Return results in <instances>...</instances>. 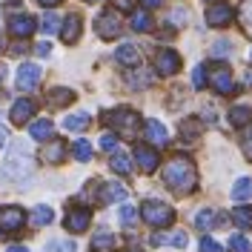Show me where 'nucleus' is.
Listing matches in <instances>:
<instances>
[{
	"label": "nucleus",
	"instance_id": "9b49d317",
	"mask_svg": "<svg viewBox=\"0 0 252 252\" xmlns=\"http://www.w3.org/2000/svg\"><path fill=\"white\" fill-rule=\"evenodd\" d=\"M32 115H34V100H29V97L15 100V106H12V112H9V118H12V124H15V126L29 124Z\"/></svg>",
	"mask_w": 252,
	"mask_h": 252
},
{
	"label": "nucleus",
	"instance_id": "cd10ccee",
	"mask_svg": "<svg viewBox=\"0 0 252 252\" xmlns=\"http://www.w3.org/2000/svg\"><path fill=\"white\" fill-rule=\"evenodd\" d=\"M250 118H252L250 106H241V103H238V106L229 109V121H232L235 126H247V124H250Z\"/></svg>",
	"mask_w": 252,
	"mask_h": 252
},
{
	"label": "nucleus",
	"instance_id": "473e14b6",
	"mask_svg": "<svg viewBox=\"0 0 252 252\" xmlns=\"http://www.w3.org/2000/svg\"><path fill=\"white\" fill-rule=\"evenodd\" d=\"M72 152H75V158H78V160H83V163H86V160L92 158V143L86 141V138H80V141H75Z\"/></svg>",
	"mask_w": 252,
	"mask_h": 252
},
{
	"label": "nucleus",
	"instance_id": "09e8293b",
	"mask_svg": "<svg viewBox=\"0 0 252 252\" xmlns=\"http://www.w3.org/2000/svg\"><path fill=\"white\" fill-rule=\"evenodd\" d=\"M115 3H118L121 9H129V6H132V0H115Z\"/></svg>",
	"mask_w": 252,
	"mask_h": 252
},
{
	"label": "nucleus",
	"instance_id": "5701e85b",
	"mask_svg": "<svg viewBox=\"0 0 252 252\" xmlns=\"http://www.w3.org/2000/svg\"><path fill=\"white\" fill-rule=\"evenodd\" d=\"M52 132H55V124L52 121H34V124H29V135L34 141H49Z\"/></svg>",
	"mask_w": 252,
	"mask_h": 252
},
{
	"label": "nucleus",
	"instance_id": "a18cd8bd",
	"mask_svg": "<svg viewBox=\"0 0 252 252\" xmlns=\"http://www.w3.org/2000/svg\"><path fill=\"white\" fill-rule=\"evenodd\" d=\"M143 9H158V6H163V0H141Z\"/></svg>",
	"mask_w": 252,
	"mask_h": 252
},
{
	"label": "nucleus",
	"instance_id": "79ce46f5",
	"mask_svg": "<svg viewBox=\"0 0 252 252\" xmlns=\"http://www.w3.org/2000/svg\"><path fill=\"white\" fill-rule=\"evenodd\" d=\"M241 143H244V155L252 160V129H247V132H244V141H241Z\"/></svg>",
	"mask_w": 252,
	"mask_h": 252
},
{
	"label": "nucleus",
	"instance_id": "c03bdc74",
	"mask_svg": "<svg viewBox=\"0 0 252 252\" xmlns=\"http://www.w3.org/2000/svg\"><path fill=\"white\" fill-rule=\"evenodd\" d=\"M34 52H37L40 58H49V55H52V46H49V43H37V49H34Z\"/></svg>",
	"mask_w": 252,
	"mask_h": 252
},
{
	"label": "nucleus",
	"instance_id": "37998d69",
	"mask_svg": "<svg viewBox=\"0 0 252 252\" xmlns=\"http://www.w3.org/2000/svg\"><path fill=\"white\" fill-rule=\"evenodd\" d=\"M169 20H178V23H184V20H187V9H178V12H172V15H169Z\"/></svg>",
	"mask_w": 252,
	"mask_h": 252
},
{
	"label": "nucleus",
	"instance_id": "f8f14e48",
	"mask_svg": "<svg viewBox=\"0 0 252 252\" xmlns=\"http://www.w3.org/2000/svg\"><path fill=\"white\" fill-rule=\"evenodd\" d=\"M209 83H212V89L220 94H232V72L226 69V66H218L215 72H212V78H209Z\"/></svg>",
	"mask_w": 252,
	"mask_h": 252
},
{
	"label": "nucleus",
	"instance_id": "6ab92c4d",
	"mask_svg": "<svg viewBox=\"0 0 252 252\" xmlns=\"http://www.w3.org/2000/svg\"><path fill=\"white\" fill-rule=\"evenodd\" d=\"M61 37H63V43H75V40L80 37V17L78 15H69L66 20H63Z\"/></svg>",
	"mask_w": 252,
	"mask_h": 252
},
{
	"label": "nucleus",
	"instance_id": "412c9836",
	"mask_svg": "<svg viewBox=\"0 0 252 252\" xmlns=\"http://www.w3.org/2000/svg\"><path fill=\"white\" fill-rule=\"evenodd\" d=\"M152 244L155 247H163V244H169V247H178V250H184L189 244V238H187V232H166V235H152Z\"/></svg>",
	"mask_w": 252,
	"mask_h": 252
},
{
	"label": "nucleus",
	"instance_id": "ea45409f",
	"mask_svg": "<svg viewBox=\"0 0 252 252\" xmlns=\"http://www.w3.org/2000/svg\"><path fill=\"white\" fill-rule=\"evenodd\" d=\"M229 52H232V43H229V40H218V43L212 46V55H215V58H229Z\"/></svg>",
	"mask_w": 252,
	"mask_h": 252
},
{
	"label": "nucleus",
	"instance_id": "c756f323",
	"mask_svg": "<svg viewBox=\"0 0 252 252\" xmlns=\"http://www.w3.org/2000/svg\"><path fill=\"white\" fill-rule=\"evenodd\" d=\"M52 218H55V212L43 204L34 206V212H32V223H34V226H46V223H52Z\"/></svg>",
	"mask_w": 252,
	"mask_h": 252
},
{
	"label": "nucleus",
	"instance_id": "c9c22d12",
	"mask_svg": "<svg viewBox=\"0 0 252 252\" xmlns=\"http://www.w3.org/2000/svg\"><path fill=\"white\" fill-rule=\"evenodd\" d=\"M97 146H100L103 152H112V155H115V149H118V138H115V132H103L100 141H97Z\"/></svg>",
	"mask_w": 252,
	"mask_h": 252
},
{
	"label": "nucleus",
	"instance_id": "a878e982",
	"mask_svg": "<svg viewBox=\"0 0 252 252\" xmlns=\"http://www.w3.org/2000/svg\"><path fill=\"white\" fill-rule=\"evenodd\" d=\"M218 220L220 218H218L215 209H201V212L195 215V226H198V229H209V226H215Z\"/></svg>",
	"mask_w": 252,
	"mask_h": 252
},
{
	"label": "nucleus",
	"instance_id": "de8ad7c7",
	"mask_svg": "<svg viewBox=\"0 0 252 252\" xmlns=\"http://www.w3.org/2000/svg\"><path fill=\"white\" fill-rule=\"evenodd\" d=\"M244 15H247V20H250V26H252V0H247V9H244Z\"/></svg>",
	"mask_w": 252,
	"mask_h": 252
},
{
	"label": "nucleus",
	"instance_id": "8fccbe9b",
	"mask_svg": "<svg viewBox=\"0 0 252 252\" xmlns=\"http://www.w3.org/2000/svg\"><path fill=\"white\" fill-rule=\"evenodd\" d=\"M6 252H29V250H26V247H9Z\"/></svg>",
	"mask_w": 252,
	"mask_h": 252
},
{
	"label": "nucleus",
	"instance_id": "aec40b11",
	"mask_svg": "<svg viewBox=\"0 0 252 252\" xmlns=\"http://www.w3.org/2000/svg\"><path fill=\"white\" fill-rule=\"evenodd\" d=\"M115 58H118V63H124V66H138L141 63V52H138L135 43H124V46H118Z\"/></svg>",
	"mask_w": 252,
	"mask_h": 252
},
{
	"label": "nucleus",
	"instance_id": "6e6552de",
	"mask_svg": "<svg viewBox=\"0 0 252 252\" xmlns=\"http://www.w3.org/2000/svg\"><path fill=\"white\" fill-rule=\"evenodd\" d=\"M232 17H235V12H232L229 3H212V6L206 9V23L215 26V29H218V26H229Z\"/></svg>",
	"mask_w": 252,
	"mask_h": 252
},
{
	"label": "nucleus",
	"instance_id": "2f4dec72",
	"mask_svg": "<svg viewBox=\"0 0 252 252\" xmlns=\"http://www.w3.org/2000/svg\"><path fill=\"white\" fill-rule=\"evenodd\" d=\"M40 29L46 32V34H55V32H61V17L55 15V12H46V15L40 17Z\"/></svg>",
	"mask_w": 252,
	"mask_h": 252
},
{
	"label": "nucleus",
	"instance_id": "f3484780",
	"mask_svg": "<svg viewBox=\"0 0 252 252\" xmlns=\"http://www.w3.org/2000/svg\"><path fill=\"white\" fill-rule=\"evenodd\" d=\"M115 250H118V235L100 229V232L92 238V252H115Z\"/></svg>",
	"mask_w": 252,
	"mask_h": 252
},
{
	"label": "nucleus",
	"instance_id": "49530a36",
	"mask_svg": "<svg viewBox=\"0 0 252 252\" xmlns=\"http://www.w3.org/2000/svg\"><path fill=\"white\" fill-rule=\"evenodd\" d=\"M6 143H9V132L0 126V146H6Z\"/></svg>",
	"mask_w": 252,
	"mask_h": 252
},
{
	"label": "nucleus",
	"instance_id": "864d4df0",
	"mask_svg": "<svg viewBox=\"0 0 252 252\" xmlns=\"http://www.w3.org/2000/svg\"><path fill=\"white\" fill-rule=\"evenodd\" d=\"M86 3H100V0H86Z\"/></svg>",
	"mask_w": 252,
	"mask_h": 252
},
{
	"label": "nucleus",
	"instance_id": "39448f33",
	"mask_svg": "<svg viewBox=\"0 0 252 252\" xmlns=\"http://www.w3.org/2000/svg\"><path fill=\"white\" fill-rule=\"evenodd\" d=\"M94 29H97V34L103 40H115L124 32V23H121V17L115 15V12H103V15H97V20H94Z\"/></svg>",
	"mask_w": 252,
	"mask_h": 252
},
{
	"label": "nucleus",
	"instance_id": "c85d7f7f",
	"mask_svg": "<svg viewBox=\"0 0 252 252\" xmlns=\"http://www.w3.org/2000/svg\"><path fill=\"white\" fill-rule=\"evenodd\" d=\"M232 220L241 229H252V206H238L235 212H232Z\"/></svg>",
	"mask_w": 252,
	"mask_h": 252
},
{
	"label": "nucleus",
	"instance_id": "3c124183",
	"mask_svg": "<svg viewBox=\"0 0 252 252\" xmlns=\"http://www.w3.org/2000/svg\"><path fill=\"white\" fill-rule=\"evenodd\" d=\"M37 3H43V6H55V3H61V0H37Z\"/></svg>",
	"mask_w": 252,
	"mask_h": 252
},
{
	"label": "nucleus",
	"instance_id": "20e7f679",
	"mask_svg": "<svg viewBox=\"0 0 252 252\" xmlns=\"http://www.w3.org/2000/svg\"><path fill=\"white\" fill-rule=\"evenodd\" d=\"M103 121H106L112 129H118L121 135H135L138 126H141V118H138L132 109H112V112L103 115Z\"/></svg>",
	"mask_w": 252,
	"mask_h": 252
},
{
	"label": "nucleus",
	"instance_id": "f03ea898",
	"mask_svg": "<svg viewBox=\"0 0 252 252\" xmlns=\"http://www.w3.org/2000/svg\"><path fill=\"white\" fill-rule=\"evenodd\" d=\"M32 172H34V158H32V149L23 141H15V146L9 149V155H6V160H3L0 175H3L6 181L20 184V181L32 178Z\"/></svg>",
	"mask_w": 252,
	"mask_h": 252
},
{
	"label": "nucleus",
	"instance_id": "f704fd0d",
	"mask_svg": "<svg viewBox=\"0 0 252 252\" xmlns=\"http://www.w3.org/2000/svg\"><path fill=\"white\" fill-rule=\"evenodd\" d=\"M132 29H135V32H149V29H152L149 15H146V12H135V15H132Z\"/></svg>",
	"mask_w": 252,
	"mask_h": 252
},
{
	"label": "nucleus",
	"instance_id": "e433bc0d",
	"mask_svg": "<svg viewBox=\"0 0 252 252\" xmlns=\"http://www.w3.org/2000/svg\"><path fill=\"white\" fill-rule=\"evenodd\" d=\"M229 250L232 252H252V247H250V241H247V235H232Z\"/></svg>",
	"mask_w": 252,
	"mask_h": 252
},
{
	"label": "nucleus",
	"instance_id": "4468645a",
	"mask_svg": "<svg viewBox=\"0 0 252 252\" xmlns=\"http://www.w3.org/2000/svg\"><path fill=\"white\" fill-rule=\"evenodd\" d=\"M135 160H138V166H141L143 172H155L158 163H160L158 152L149 149V146H138V149H135Z\"/></svg>",
	"mask_w": 252,
	"mask_h": 252
},
{
	"label": "nucleus",
	"instance_id": "7c9ffc66",
	"mask_svg": "<svg viewBox=\"0 0 252 252\" xmlns=\"http://www.w3.org/2000/svg\"><path fill=\"white\" fill-rule=\"evenodd\" d=\"M198 132H201V124H198L195 118H187V121L181 124V138H184V141H195Z\"/></svg>",
	"mask_w": 252,
	"mask_h": 252
},
{
	"label": "nucleus",
	"instance_id": "0eeeda50",
	"mask_svg": "<svg viewBox=\"0 0 252 252\" xmlns=\"http://www.w3.org/2000/svg\"><path fill=\"white\" fill-rule=\"evenodd\" d=\"M26 223V212L20 206H3L0 209V229L3 232H17Z\"/></svg>",
	"mask_w": 252,
	"mask_h": 252
},
{
	"label": "nucleus",
	"instance_id": "603ef678",
	"mask_svg": "<svg viewBox=\"0 0 252 252\" xmlns=\"http://www.w3.org/2000/svg\"><path fill=\"white\" fill-rule=\"evenodd\" d=\"M244 83H247V86H252V72H247V78H244Z\"/></svg>",
	"mask_w": 252,
	"mask_h": 252
},
{
	"label": "nucleus",
	"instance_id": "bb28decb",
	"mask_svg": "<svg viewBox=\"0 0 252 252\" xmlns=\"http://www.w3.org/2000/svg\"><path fill=\"white\" fill-rule=\"evenodd\" d=\"M112 169L118 175H129L132 172V158L126 155V152H115L112 155Z\"/></svg>",
	"mask_w": 252,
	"mask_h": 252
},
{
	"label": "nucleus",
	"instance_id": "4c0bfd02",
	"mask_svg": "<svg viewBox=\"0 0 252 252\" xmlns=\"http://www.w3.org/2000/svg\"><path fill=\"white\" fill-rule=\"evenodd\" d=\"M192 86H195V89H204L206 86V66L204 63L195 66V72H192Z\"/></svg>",
	"mask_w": 252,
	"mask_h": 252
},
{
	"label": "nucleus",
	"instance_id": "a19ab883",
	"mask_svg": "<svg viewBox=\"0 0 252 252\" xmlns=\"http://www.w3.org/2000/svg\"><path fill=\"white\" fill-rule=\"evenodd\" d=\"M201 252H223V250H220L218 241H212V238L206 235V238H201Z\"/></svg>",
	"mask_w": 252,
	"mask_h": 252
},
{
	"label": "nucleus",
	"instance_id": "58836bf2",
	"mask_svg": "<svg viewBox=\"0 0 252 252\" xmlns=\"http://www.w3.org/2000/svg\"><path fill=\"white\" fill-rule=\"evenodd\" d=\"M46 252H75V244L72 241H52L46 247Z\"/></svg>",
	"mask_w": 252,
	"mask_h": 252
},
{
	"label": "nucleus",
	"instance_id": "dca6fc26",
	"mask_svg": "<svg viewBox=\"0 0 252 252\" xmlns=\"http://www.w3.org/2000/svg\"><path fill=\"white\" fill-rule=\"evenodd\" d=\"M124 198H126L124 184H115V181L100 184V204H115V201H124Z\"/></svg>",
	"mask_w": 252,
	"mask_h": 252
},
{
	"label": "nucleus",
	"instance_id": "b1692460",
	"mask_svg": "<svg viewBox=\"0 0 252 252\" xmlns=\"http://www.w3.org/2000/svg\"><path fill=\"white\" fill-rule=\"evenodd\" d=\"M72 100H75V92L72 89H52L49 92V103L52 106H69Z\"/></svg>",
	"mask_w": 252,
	"mask_h": 252
},
{
	"label": "nucleus",
	"instance_id": "ddd939ff",
	"mask_svg": "<svg viewBox=\"0 0 252 252\" xmlns=\"http://www.w3.org/2000/svg\"><path fill=\"white\" fill-rule=\"evenodd\" d=\"M34 17L32 15H15L12 20H9V32L15 34V37H29L32 32H34Z\"/></svg>",
	"mask_w": 252,
	"mask_h": 252
},
{
	"label": "nucleus",
	"instance_id": "1a4fd4ad",
	"mask_svg": "<svg viewBox=\"0 0 252 252\" xmlns=\"http://www.w3.org/2000/svg\"><path fill=\"white\" fill-rule=\"evenodd\" d=\"M178 66H181V58L175 55V49H160L155 55V69H158V75H175L178 72Z\"/></svg>",
	"mask_w": 252,
	"mask_h": 252
},
{
	"label": "nucleus",
	"instance_id": "2eb2a0df",
	"mask_svg": "<svg viewBox=\"0 0 252 252\" xmlns=\"http://www.w3.org/2000/svg\"><path fill=\"white\" fill-rule=\"evenodd\" d=\"M146 141L155 146H166L169 143V132L160 121H146Z\"/></svg>",
	"mask_w": 252,
	"mask_h": 252
},
{
	"label": "nucleus",
	"instance_id": "72a5a7b5",
	"mask_svg": "<svg viewBox=\"0 0 252 252\" xmlns=\"http://www.w3.org/2000/svg\"><path fill=\"white\" fill-rule=\"evenodd\" d=\"M118 220H121L124 226H132V223L138 220V209H135L132 204H124L121 206V212H118Z\"/></svg>",
	"mask_w": 252,
	"mask_h": 252
},
{
	"label": "nucleus",
	"instance_id": "f257e3e1",
	"mask_svg": "<svg viewBox=\"0 0 252 252\" xmlns=\"http://www.w3.org/2000/svg\"><path fill=\"white\" fill-rule=\"evenodd\" d=\"M163 181H166V187L178 192V195H189L195 184H198V172H195V163L189 160V158L178 155L172 158L166 166H163Z\"/></svg>",
	"mask_w": 252,
	"mask_h": 252
},
{
	"label": "nucleus",
	"instance_id": "423d86ee",
	"mask_svg": "<svg viewBox=\"0 0 252 252\" xmlns=\"http://www.w3.org/2000/svg\"><path fill=\"white\" fill-rule=\"evenodd\" d=\"M40 75H43V72H40L37 63H23V66L17 69V78H15L17 89H20V92H32V89H37Z\"/></svg>",
	"mask_w": 252,
	"mask_h": 252
},
{
	"label": "nucleus",
	"instance_id": "9d476101",
	"mask_svg": "<svg viewBox=\"0 0 252 252\" xmlns=\"http://www.w3.org/2000/svg\"><path fill=\"white\" fill-rule=\"evenodd\" d=\"M89 220H92V215H89V209H83V206H75V209H69V215H66V229L69 232H83L86 226H89Z\"/></svg>",
	"mask_w": 252,
	"mask_h": 252
},
{
	"label": "nucleus",
	"instance_id": "a211bd4d",
	"mask_svg": "<svg viewBox=\"0 0 252 252\" xmlns=\"http://www.w3.org/2000/svg\"><path fill=\"white\" fill-rule=\"evenodd\" d=\"M63 155H66V146H63V141H52V143H46V146H43L40 160L55 166V163H61V160H63Z\"/></svg>",
	"mask_w": 252,
	"mask_h": 252
},
{
	"label": "nucleus",
	"instance_id": "393cba45",
	"mask_svg": "<svg viewBox=\"0 0 252 252\" xmlns=\"http://www.w3.org/2000/svg\"><path fill=\"white\" fill-rule=\"evenodd\" d=\"M63 126H66L69 132H83V129L89 126V115H86V112H78V115H69V118L63 121Z\"/></svg>",
	"mask_w": 252,
	"mask_h": 252
},
{
	"label": "nucleus",
	"instance_id": "4be33fe9",
	"mask_svg": "<svg viewBox=\"0 0 252 252\" xmlns=\"http://www.w3.org/2000/svg\"><path fill=\"white\" fill-rule=\"evenodd\" d=\"M232 201L235 204H250L252 201V178H241L232 187Z\"/></svg>",
	"mask_w": 252,
	"mask_h": 252
},
{
	"label": "nucleus",
	"instance_id": "7ed1b4c3",
	"mask_svg": "<svg viewBox=\"0 0 252 252\" xmlns=\"http://www.w3.org/2000/svg\"><path fill=\"white\" fill-rule=\"evenodd\" d=\"M141 218L149 223V226H169L175 220V209L169 204H163V201H155V198H149V201H143L141 206Z\"/></svg>",
	"mask_w": 252,
	"mask_h": 252
}]
</instances>
